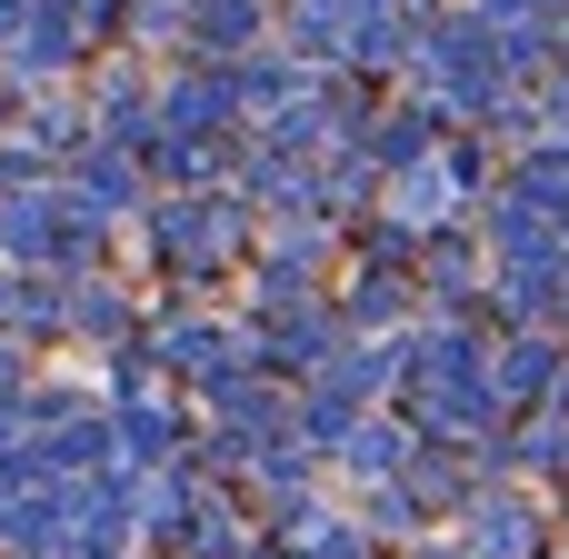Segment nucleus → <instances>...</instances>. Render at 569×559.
Instances as JSON below:
<instances>
[{"instance_id": "nucleus-1", "label": "nucleus", "mask_w": 569, "mask_h": 559, "mask_svg": "<svg viewBox=\"0 0 569 559\" xmlns=\"http://www.w3.org/2000/svg\"><path fill=\"white\" fill-rule=\"evenodd\" d=\"M0 320H20V330H50V320H60L50 280H0Z\"/></svg>"}, {"instance_id": "nucleus-2", "label": "nucleus", "mask_w": 569, "mask_h": 559, "mask_svg": "<svg viewBox=\"0 0 569 559\" xmlns=\"http://www.w3.org/2000/svg\"><path fill=\"white\" fill-rule=\"evenodd\" d=\"M80 460H90V470L110 460V430H100V420H80V430H60V440H50V470H80Z\"/></svg>"}, {"instance_id": "nucleus-3", "label": "nucleus", "mask_w": 569, "mask_h": 559, "mask_svg": "<svg viewBox=\"0 0 569 559\" xmlns=\"http://www.w3.org/2000/svg\"><path fill=\"white\" fill-rule=\"evenodd\" d=\"M20 20H30V0H0V40H30Z\"/></svg>"}, {"instance_id": "nucleus-4", "label": "nucleus", "mask_w": 569, "mask_h": 559, "mask_svg": "<svg viewBox=\"0 0 569 559\" xmlns=\"http://www.w3.org/2000/svg\"><path fill=\"white\" fill-rule=\"evenodd\" d=\"M0 380H10V350H0Z\"/></svg>"}]
</instances>
